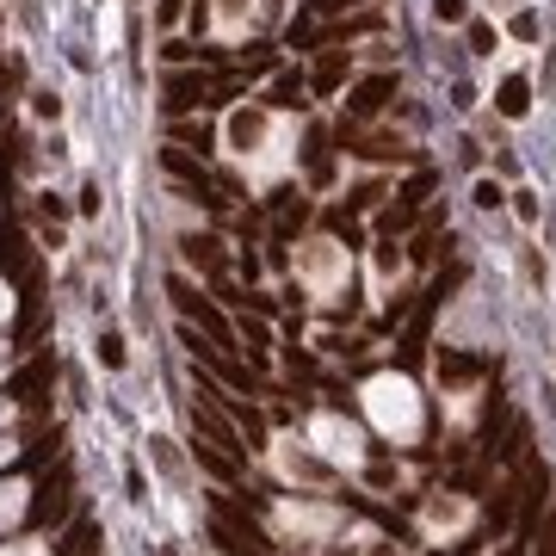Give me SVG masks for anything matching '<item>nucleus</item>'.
I'll use <instances>...</instances> for the list:
<instances>
[{
	"label": "nucleus",
	"mask_w": 556,
	"mask_h": 556,
	"mask_svg": "<svg viewBox=\"0 0 556 556\" xmlns=\"http://www.w3.org/2000/svg\"><path fill=\"white\" fill-rule=\"evenodd\" d=\"M389 93H396V74H371V81H359L347 100V118H378L383 105H389Z\"/></svg>",
	"instance_id": "nucleus-6"
},
{
	"label": "nucleus",
	"mask_w": 556,
	"mask_h": 556,
	"mask_svg": "<svg viewBox=\"0 0 556 556\" xmlns=\"http://www.w3.org/2000/svg\"><path fill=\"white\" fill-rule=\"evenodd\" d=\"M513 210H520V223H538V198L532 192H513Z\"/></svg>",
	"instance_id": "nucleus-28"
},
{
	"label": "nucleus",
	"mask_w": 556,
	"mask_h": 556,
	"mask_svg": "<svg viewBox=\"0 0 556 556\" xmlns=\"http://www.w3.org/2000/svg\"><path fill=\"white\" fill-rule=\"evenodd\" d=\"M340 6H359V0H340Z\"/></svg>",
	"instance_id": "nucleus-30"
},
{
	"label": "nucleus",
	"mask_w": 556,
	"mask_h": 556,
	"mask_svg": "<svg viewBox=\"0 0 556 556\" xmlns=\"http://www.w3.org/2000/svg\"><path fill=\"white\" fill-rule=\"evenodd\" d=\"M433 186H439V174H433V168H427V161H420V168H415V174H408V179H402V192H396V198H402V205H427V198H433Z\"/></svg>",
	"instance_id": "nucleus-11"
},
{
	"label": "nucleus",
	"mask_w": 556,
	"mask_h": 556,
	"mask_svg": "<svg viewBox=\"0 0 556 556\" xmlns=\"http://www.w3.org/2000/svg\"><path fill=\"white\" fill-rule=\"evenodd\" d=\"M198 105H216V74L210 69H179L161 81V111L179 118V111H198Z\"/></svg>",
	"instance_id": "nucleus-3"
},
{
	"label": "nucleus",
	"mask_w": 556,
	"mask_h": 556,
	"mask_svg": "<svg viewBox=\"0 0 556 556\" xmlns=\"http://www.w3.org/2000/svg\"><path fill=\"white\" fill-rule=\"evenodd\" d=\"M179 254H186V266H192V273H205V278H223V273H229V254H223V242H216V235H186V242H179Z\"/></svg>",
	"instance_id": "nucleus-5"
},
{
	"label": "nucleus",
	"mask_w": 556,
	"mask_h": 556,
	"mask_svg": "<svg viewBox=\"0 0 556 556\" xmlns=\"http://www.w3.org/2000/svg\"><path fill=\"white\" fill-rule=\"evenodd\" d=\"M210 538H216L223 551H254V556H266V551H273L266 525H260V520H247V507H235L229 494H210Z\"/></svg>",
	"instance_id": "nucleus-1"
},
{
	"label": "nucleus",
	"mask_w": 556,
	"mask_h": 556,
	"mask_svg": "<svg viewBox=\"0 0 556 556\" xmlns=\"http://www.w3.org/2000/svg\"><path fill=\"white\" fill-rule=\"evenodd\" d=\"M161 56H168L174 69H186V62H198V43H186V37H168V43H161Z\"/></svg>",
	"instance_id": "nucleus-19"
},
{
	"label": "nucleus",
	"mask_w": 556,
	"mask_h": 556,
	"mask_svg": "<svg viewBox=\"0 0 556 556\" xmlns=\"http://www.w3.org/2000/svg\"><path fill=\"white\" fill-rule=\"evenodd\" d=\"M242 74H266V69H278V56H273V43H247L242 50V62H235Z\"/></svg>",
	"instance_id": "nucleus-15"
},
{
	"label": "nucleus",
	"mask_w": 556,
	"mask_h": 556,
	"mask_svg": "<svg viewBox=\"0 0 556 556\" xmlns=\"http://www.w3.org/2000/svg\"><path fill=\"white\" fill-rule=\"evenodd\" d=\"M525 105H532V81H525V74H507V81H501V111H507V118H525Z\"/></svg>",
	"instance_id": "nucleus-12"
},
{
	"label": "nucleus",
	"mask_w": 556,
	"mask_h": 556,
	"mask_svg": "<svg viewBox=\"0 0 556 556\" xmlns=\"http://www.w3.org/2000/svg\"><path fill=\"white\" fill-rule=\"evenodd\" d=\"M168 297L179 303V315H186V321H198V334H210L216 347H235V340H242V334L223 321V310L198 297V284H192V278H179V273H174V278H168Z\"/></svg>",
	"instance_id": "nucleus-2"
},
{
	"label": "nucleus",
	"mask_w": 556,
	"mask_h": 556,
	"mask_svg": "<svg viewBox=\"0 0 556 556\" xmlns=\"http://www.w3.org/2000/svg\"><path fill=\"white\" fill-rule=\"evenodd\" d=\"M470 198H476V205H483V210H494V205H501V198H507V192H501L494 179H476V192H470Z\"/></svg>",
	"instance_id": "nucleus-23"
},
{
	"label": "nucleus",
	"mask_w": 556,
	"mask_h": 556,
	"mask_svg": "<svg viewBox=\"0 0 556 556\" xmlns=\"http://www.w3.org/2000/svg\"><path fill=\"white\" fill-rule=\"evenodd\" d=\"M19 81H25V69L19 62H0V111H6V100L19 93Z\"/></svg>",
	"instance_id": "nucleus-21"
},
{
	"label": "nucleus",
	"mask_w": 556,
	"mask_h": 556,
	"mask_svg": "<svg viewBox=\"0 0 556 556\" xmlns=\"http://www.w3.org/2000/svg\"><path fill=\"white\" fill-rule=\"evenodd\" d=\"M260 130H266V118H260V111H235V118H229V137L242 142V149H247V142H260Z\"/></svg>",
	"instance_id": "nucleus-16"
},
{
	"label": "nucleus",
	"mask_w": 556,
	"mask_h": 556,
	"mask_svg": "<svg viewBox=\"0 0 556 556\" xmlns=\"http://www.w3.org/2000/svg\"><path fill=\"white\" fill-rule=\"evenodd\" d=\"M32 105H37V118H56V111H62V100H56V93H37Z\"/></svg>",
	"instance_id": "nucleus-29"
},
{
	"label": "nucleus",
	"mask_w": 556,
	"mask_h": 556,
	"mask_svg": "<svg viewBox=\"0 0 556 556\" xmlns=\"http://www.w3.org/2000/svg\"><path fill=\"white\" fill-rule=\"evenodd\" d=\"M476 365H483V359H457V352H446V359H439V378H476Z\"/></svg>",
	"instance_id": "nucleus-20"
},
{
	"label": "nucleus",
	"mask_w": 556,
	"mask_h": 556,
	"mask_svg": "<svg viewBox=\"0 0 556 556\" xmlns=\"http://www.w3.org/2000/svg\"><path fill=\"white\" fill-rule=\"evenodd\" d=\"M100 544H105L100 520H87V513H81V520H74V532L62 538V551H56V556H100Z\"/></svg>",
	"instance_id": "nucleus-9"
},
{
	"label": "nucleus",
	"mask_w": 556,
	"mask_h": 556,
	"mask_svg": "<svg viewBox=\"0 0 556 556\" xmlns=\"http://www.w3.org/2000/svg\"><path fill=\"white\" fill-rule=\"evenodd\" d=\"M340 87H347V56L328 50V56L315 62V74H310V93H340Z\"/></svg>",
	"instance_id": "nucleus-10"
},
{
	"label": "nucleus",
	"mask_w": 556,
	"mask_h": 556,
	"mask_svg": "<svg viewBox=\"0 0 556 556\" xmlns=\"http://www.w3.org/2000/svg\"><path fill=\"white\" fill-rule=\"evenodd\" d=\"M488 520H494V525H507V520H513V488H501V494L488 501Z\"/></svg>",
	"instance_id": "nucleus-22"
},
{
	"label": "nucleus",
	"mask_w": 556,
	"mask_h": 556,
	"mask_svg": "<svg viewBox=\"0 0 556 556\" xmlns=\"http://www.w3.org/2000/svg\"><path fill=\"white\" fill-rule=\"evenodd\" d=\"M266 105H273V111H303V105H310V81L284 69V74L273 81V93H266Z\"/></svg>",
	"instance_id": "nucleus-7"
},
{
	"label": "nucleus",
	"mask_w": 556,
	"mask_h": 556,
	"mask_svg": "<svg viewBox=\"0 0 556 556\" xmlns=\"http://www.w3.org/2000/svg\"><path fill=\"white\" fill-rule=\"evenodd\" d=\"M507 32L520 37V43H532V37H538V13H513V25H507Z\"/></svg>",
	"instance_id": "nucleus-24"
},
{
	"label": "nucleus",
	"mask_w": 556,
	"mask_h": 556,
	"mask_svg": "<svg viewBox=\"0 0 556 556\" xmlns=\"http://www.w3.org/2000/svg\"><path fill=\"white\" fill-rule=\"evenodd\" d=\"M168 137H174L179 149H198V155H210V149H216L210 124H186V118H174V130H168Z\"/></svg>",
	"instance_id": "nucleus-13"
},
{
	"label": "nucleus",
	"mask_w": 556,
	"mask_h": 556,
	"mask_svg": "<svg viewBox=\"0 0 556 556\" xmlns=\"http://www.w3.org/2000/svg\"><path fill=\"white\" fill-rule=\"evenodd\" d=\"M69 501H74V470H69V457H56V476L37 488V501H32V525L62 520V513H69Z\"/></svg>",
	"instance_id": "nucleus-4"
},
{
	"label": "nucleus",
	"mask_w": 556,
	"mask_h": 556,
	"mask_svg": "<svg viewBox=\"0 0 556 556\" xmlns=\"http://www.w3.org/2000/svg\"><path fill=\"white\" fill-rule=\"evenodd\" d=\"M470 50H483V56H488V50H494V25L476 19V25H470Z\"/></svg>",
	"instance_id": "nucleus-27"
},
{
	"label": "nucleus",
	"mask_w": 556,
	"mask_h": 556,
	"mask_svg": "<svg viewBox=\"0 0 556 556\" xmlns=\"http://www.w3.org/2000/svg\"><path fill=\"white\" fill-rule=\"evenodd\" d=\"M378 198H383V186H359V192H352V198H347V210H371V205H378Z\"/></svg>",
	"instance_id": "nucleus-26"
},
{
	"label": "nucleus",
	"mask_w": 556,
	"mask_h": 556,
	"mask_svg": "<svg viewBox=\"0 0 556 556\" xmlns=\"http://www.w3.org/2000/svg\"><path fill=\"white\" fill-rule=\"evenodd\" d=\"M408 223H415V205H402V198H396V205H389V210L378 216V229H383V235H396V229H408Z\"/></svg>",
	"instance_id": "nucleus-18"
},
{
	"label": "nucleus",
	"mask_w": 556,
	"mask_h": 556,
	"mask_svg": "<svg viewBox=\"0 0 556 556\" xmlns=\"http://www.w3.org/2000/svg\"><path fill=\"white\" fill-rule=\"evenodd\" d=\"M242 340H247V359H254V365H266V347H273V334H266V328H260V321H254L247 310H242Z\"/></svg>",
	"instance_id": "nucleus-14"
},
{
	"label": "nucleus",
	"mask_w": 556,
	"mask_h": 556,
	"mask_svg": "<svg viewBox=\"0 0 556 556\" xmlns=\"http://www.w3.org/2000/svg\"><path fill=\"white\" fill-rule=\"evenodd\" d=\"M192 457L205 464L216 483H235V476H242V457H235V452H223V446H210V439H198V446H192Z\"/></svg>",
	"instance_id": "nucleus-8"
},
{
	"label": "nucleus",
	"mask_w": 556,
	"mask_h": 556,
	"mask_svg": "<svg viewBox=\"0 0 556 556\" xmlns=\"http://www.w3.org/2000/svg\"><path fill=\"white\" fill-rule=\"evenodd\" d=\"M433 19H439V25H457V19H464V0H433Z\"/></svg>",
	"instance_id": "nucleus-25"
},
{
	"label": "nucleus",
	"mask_w": 556,
	"mask_h": 556,
	"mask_svg": "<svg viewBox=\"0 0 556 556\" xmlns=\"http://www.w3.org/2000/svg\"><path fill=\"white\" fill-rule=\"evenodd\" d=\"M328 229H334V235H340L347 247H359V242H365V229L352 223V210H328Z\"/></svg>",
	"instance_id": "nucleus-17"
}]
</instances>
